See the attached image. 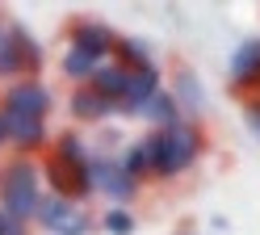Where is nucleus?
Returning a JSON list of instances; mask_svg holds the SVG:
<instances>
[{
	"instance_id": "1",
	"label": "nucleus",
	"mask_w": 260,
	"mask_h": 235,
	"mask_svg": "<svg viewBox=\"0 0 260 235\" xmlns=\"http://www.w3.org/2000/svg\"><path fill=\"white\" fill-rule=\"evenodd\" d=\"M143 139H147V151H151V181L185 177L206 151V134L189 118L176 122V126H164V130H147Z\"/></svg>"
},
{
	"instance_id": "2",
	"label": "nucleus",
	"mask_w": 260,
	"mask_h": 235,
	"mask_svg": "<svg viewBox=\"0 0 260 235\" xmlns=\"http://www.w3.org/2000/svg\"><path fill=\"white\" fill-rule=\"evenodd\" d=\"M42 168L38 160H25V156H9L0 164V206L9 214H17L21 223H34V210L42 201Z\"/></svg>"
},
{
	"instance_id": "3",
	"label": "nucleus",
	"mask_w": 260,
	"mask_h": 235,
	"mask_svg": "<svg viewBox=\"0 0 260 235\" xmlns=\"http://www.w3.org/2000/svg\"><path fill=\"white\" fill-rule=\"evenodd\" d=\"M38 72H42V46H38V38L21 21H9L5 17V25H0V84L38 80Z\"/></svg>"
},
{
	"instance_id": "4",
	"label": "nucleus",
	"mask_w": 260,
	"mask_h": 235,
	"mask_svg": "<svg viewBox=\"0 0 260 235\" xmlns=\"http://www.w3.org/2000/svg\"><path fill=\"white\" fill-rule=\"evenodd\" d=\"M34 223H38L42 231H51V235H92L96 218L88 214V206H80V201L42 193L38 210H34Z\"/></svg>"
},
{
	"instance_id": "5",
	"label": "nucleus",
	"mask_w": 260,
	"mask_h": 235,
	"mask_svg": "<svg viewBox=\"0 0 260 235\" xmlns=\"http://www.w3.org/2000/svg\"><path fill=\"white\" fill-rule=\"evenodd\" d=\"M0 109L17 113V118H38V122H46L51 109H55V93H51V84L42 76L38 80H13V84L0 89Z\"/></svg>"
},
{
	"instance_id": "6",
	"label": "nucleus",
	"mask_w": 260,
	"mask_h": 235,
	"mask_svg": "<svg viewBox=\"0 0 260 235\" xmlns=\"http://www.w3.org/2000/svg\"><path fill=\"white\" fill-rule=\"evenodd\" d=\"M139 189L143 185H135L126 177V168L118 164L113 151H92V193H101L113 206H130L139 197Z\"/></svg>"
},
{
	"instance_id": "7",
	"label": "nucleus",
	"mask_w": 260,
	"mask_h": 235,
	"mask_svg": "<svg viewBox=\"0 0 260 235\" xmlns=\"http://www.w3.org/2000/svg\"><path fill=\"white\" fill-rule=\"evenodd\" d=\"M68 46L92 55L96 63H109L113 46H118V34H113L105 21H96V17H76V21L68 25Z\"/></svg>"
},
{
	"instance_id": "8",
	"label": "nucleus",
	"mask_w": 260,
	"mask_h": 235,
	"mask_svg": "<svg viewBox=\"0 0 260 235\" xmlns=\"http://www.w3.org/2000/svg\"><path fill=\"white\" fill-rule=\"evenodd\" d=\"M226 76H231V84L239 93L248 97H260V38H243L231 59H226Z\"/></svg>"
},
{
	"instance_id": "9",
	"label": "nucleus",
	"mask_w": 260,
	"mask_h": 235,
	"mask_svg": "<svg viewBox=\"0 0 260 235\" xmlns=\"http://www.w3.org/2000/svg\"><path fill=\"white\" fill-rule=\"evenodd\" d=\"M164 89L159 84V67L151 63V67H139V72H130L126 76V97H122V105H118V113H130V118H143V109H147V101Z\"/></svg>"
},
{
	"instance_id": "10",
	"label": "nucleus",
	"mask_w": 260,
	"mask_h": 235,
	"mask_svg": "<svg viewBox=\"0 0 260 235\" xmlns=\"http://www.w3.org/2000/svg\"><path fill=\"white\" fill-rule=\"evenodd\" d=\"M46 156L76 168V172H88L92 168V147L80 130H63V134H51V147H46Z\"/></svg>"
},
{
	"instance_id": "11",
	"label": "nucleus",
	"mask_w": 260,
	"mask_h": 235,
	"mask_svg": "<svg viewBox=\"0 0 260 235\" xmlns=\"http://www.w3.org/2000/svg\"><path fill=\"white\" fill-rule=\"evenodd\" d=\"M68 109H72V118L76 122H109L113 113H118V105L113 101H105L101 93L92 89V84H80V89H72V97H68Z\"/></svg>"
},
{
	"instance_id": "12",
	"label": "nucleus",
	"mask_w": 260,
	"mask_h": 235,
	"mask_svg": "<svg viewBox=\"0 0 260 235\" xmlns=\"http://www.w3.org/2000/svg\"><path fill=\"white\" fill-rule=\"evenodd\" d=\"M176 97V105H181V113H206V89H202V80L198 72H189V67H176L172 72V89Z\"/></svg>"
},
{
	"instance_id": "13",
	"label": "nucleus",
	"mask_w": 260,
	"mask_h": 235,
	"mask_svg": "<svg viewBox=\"0 0 260 235\" xmlns=\"http://www.w3.org/2000/svg\"><path fill=\"white\" fill-rule=\"evenodd\" d=\"M118 164L126 168V177L135 181V185H147V181H151V151H147V139H130V143H122Z\"/></svg>"
},
{
	"instance_id": "14",
	"label": "nucleus",
	"mask_w": 260,
	"mask_h": 235,
	"mask_svg": "<svg viewBox=\"0 0 260 235\" xmlns=\"http://www.w3.org/2000/svg\"><path fill=\"white\" fill-rule=\"evenodd\" d=\"M126 76H130L126 67H118V63L109 59V63H101V67H96V76H92L88 84H92V89L101 93L105 101H113V105H122V97H126Z\"/></svg>"
},
{
	"instance_id": "15",
	"label": "nucleus",
	"mask_w": 260,
	"mask_h": 235,
	"mask_svg": "<svg viewBox=\"0 0 260 235\" xmlns=\"http://www.w3.org/2000/svg\"><path fill=\"white\" fill-rule=\"evenodd\" d=\"M113 63L126 67V72H139V67H151V63H155V55H151L147 38H122V34H118V46H113Z\"/></svg>"
},
{
	"instance_id": "16",
	"label": "nucleus",
	"mask_w": 260,
	"mask_h": 235,
	"mask_svg": "<svg viewBox=\"0 0 260 235\" xmlns=\"http://www.w3.org/2000/svg\"><path fill=\"white\" fill-rule=\"evenodd\" d=\"M143 118L151 122V130H164V126H176V122H185V113H181V105H176V97H172L168 89H159V93L147 101Z\"/></svg>"
},
{
	"instance_id": "17",
	"label": "nucleus",
	"mask_w": 260,
	"mask_h": 235,
	"mask_svg": "<svg viewBox=\"0 0 260 235\" xmlns=\"http://www.w3.org/2000/svg\"><path fill=\"white\" fill-rule=\"evenodd\" d=\"M96 67H101V63H96L92 55H84V50H76V46H68V50H63V59H59V72L68 76L76 89H80V84H88V80L96 76Z\"/></svg>"
},
{
	"instance_id": "18",
	"label": "nucleus",
	"mask_w": 260,
	"mask_h": 235,
	"mask_svg": "<svg viewBox=\"0 0 260 235\" xmlns=\"http://www.w3.org/2000/svg\"><path fill=\"white\" fill-rule=\"evenodd\" d=\"M101 227H105V235H135L139 218L130 214V206H109L101 214Z\"/></svg>"
},
{
	"instance_id": "19",
	"label": "nucleus",
	"mask_w": 260,
	"mask_h": 235,
	"mask_svg": "<svg viewBox=\"0 0 260 235\" xmlns=\"http://www.w3.org/2000/svg\"><path fill=\"white\" fill-rule=\"evenodd\" d=\"M0 235H29V223H21L17 214H9L0 206Z\"/></svg>"
},
{
	"instance_id": "20",
	"label": "nucleus",
	"mask_w": 260,
	"mask_h": 235,
	"mask_svg": "<svg viewBox=\"0 0 260 235\" xmlns=\"http://www.w3.org/2000/svg\"><path fill=\"white\" fill-rule=\"evenodd\" d=\"M248 126H252L256 139H260V97H248Z\"/></svg>"
},
{
	"instance_id": "21",
	"label": "nucleus",
	"mask_w": 260,
	"mask_h": 235,
	"mask_svg": "<svg viewBox=\"0 0 260 235\" xmlns=\"http://www.w3.org/2000/svg\"><path fill=\"white\" fill-rule=\"evenodd\" d=\"M0 151H9V134H5V118H0Z\"/></svg>"
},
{
	"instance_id": "22",
	"label": "nucleus",
	"mask_w": 260,
	"mask_h": 235,
	"mask_svg": "<svg viewBox=\"0 0 260 235\" xmlns=\"http://www.w3.org/2000/svg\"><path fill=\"white\" fill-rule=\"evenodd\" d=\"M0 25H5V13H0Z\"/></svg>"
},
{
	"instance_id": "23",
	"label": "nucleus",
	"mask_w": 260,
	"mask_h": 235,
	"mask_svg": "<svg viewBox=\"0 0 260 235\" xmlns=\"http://www.w3.org/2000/svg\"><path fill=\"white\" fill-rule=\"evenodd\" d=\"M181 235H193V231H181Z\"/></svg>"
}]
</instances>
